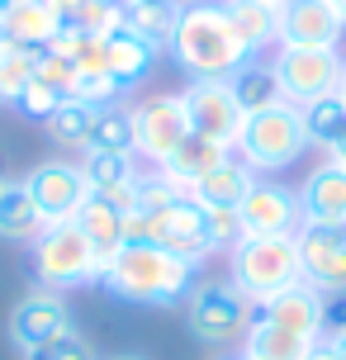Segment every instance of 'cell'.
Instances as JSON below:
<instances>
[{"label": "cell", "instance_id": "1", "mask_svg": "<svg viewBox=\"0 0 346 360\" xmlns=\"http://www.w3.org/2000/svg\"><path fill=\"white\" fill-rule=\"evenodd\" d=\"M171 57L190 81L204 76H233L252 62V48L242 43L233 19L223 15L219 0H181L176 34H171Z\"/></svg>", "mask_w": 346, "mask_h": 360}, {"label": "cell", "instance_id": "2", "mask_svg": "<svg viewBox=\"0 0 346 360\" xmlns=\"http://www.w3.org/2000/svg\"><path fill=\"white\" fill-rule=\"evenodd\" d=\"M200 266H190L181 256L162 252V247H124L100 275V285L110 299L124 304H147V308H176L190 299Z\"/></svg>", "mask_w": 346, "mask_h": 360}, {"label": "cell", "instance_id": "3", "mask_svg": "<svg viewBox=\"0 0 346 360\" xmlns=\"http://www.w3.org/2000/svg\"><path fill=\"white\" fill-rule=\"evenodd\" d=\"M304 152H309V133H304V114L294 105H275V109L252 114L233 147V157L242 166H252L256 176H280Z\"/></svg>", "mask_w": 346, "mask_h": 360}, {"label": "cell", "instance_id": "4", "mask_svg": "<svg viewBox=\"0 0 346 360\" xmlns=\"http://www.w3.org/2000/svg\"><path fill=\"white\" fill-rule=\"evenodd\" d=\"M228 280L247 299H271L280 289L304 280L299 266V237H242L228 252Z\"/></svg>", "mask_w": 346, "mask_h": 360}, {"label": "cell", "instance_id": "5", "mask_svg": "<svg viewBox=\"0 0 346 360\" xmlns=\"http://www.w3.org/2000/svg\"><path fill=\"white\" fill-rule=\"evenodd\" d=\"M34 280H38V289H57V294L100 280L95 252H91V242L81 237L76 218L72 223H48V228L38 233V242H34Z\"/></svg>", "mask_w": 346, "mask_h": 360}, {"label": "cell", "instance_id": "6", "mask_svg": "<svg viewBox=\"0 0 346 360\" xmlns=\"http://www.w3.org/2000/svg\"><path fill=\"white\" fill-rule=\"evenodd\" d=\"M185 327L204 346H223L233 337H247V294L233 280H204L185 299Z\"/></svg>", "mask_w": 346, "mask_h": 360}, {"label": "cell", "instance_id": "7", "mask_svg": "<svg viewBox=\"0 0 346 360\" xmlns=\"http://www.w3.org/2000/svg\"><path fill=\"white\" fill-rule=\"evenodd\" d=\"M271 67L280 76L285 105L294 109L313 105L323 95H337V86H342V53L337 48H275Z\"/></svg>", "mask_w": 346, "mask_h": 360}, {"label": "cell", "instance_id": "8", "mask_svg": "<svg viewBox=\"0 0 346 360\" xmlns=\"http://www.w3.org/2000/svg\"><path fill=\"white\" fill-rule=\"evenodd\" d=\"M185 114H190V133L200 138H214L223 147H237L242 128H247V114L233 95V81L228 76H204V81H190L181 90Z\"/></svg>", "mask_w": 346, "mask_h": 360}, {"label": "cell", "instance_id": "9", "mask_svg": "<svg viewBox=\"0 0 346 360\" xmlns=\"http://www.w3.org/2000/svg\"><path fill=\"white\" fill-rule=\"evenodd\" d=\"M323 304H328V294H318L309 280L280 289L271 299H247V332L252 327H285L294 337L323 342Z\"/></svg>", "mask_w": 346, "mask_h": 360}, {"label": "cell", "instance_id": "10", "mask_svg": "<svg viewBox=\"0 0 346 360\" xmlns=\"http://www.w3.org/2000/svg\"><path fill=\"white\" fill-rule=\"evenodd\" d=\"M133 128H138V157L162 166L190 138V114H185L181 90H162V95H147L143 105H133Z\"/></svg>", "mask_w": 346, "mask_h": 360}, {"label": "cell", "instance_id": "11", "mask_svg": "<svg viewBox=\"0 0 346 360\" xmlns=\"http://www.w3.org/2000/svg\"><path fill=\"white\" fill-rule=\"evenodd\" d=\"M24 190L34 199V209L43 214V223H72L81 214V204L91 199V185L81 176V162H38L29 176H24Z\"/></svg>", "mask_w": 346, "mask_h": 360}, {"label": "cell", "instance_id": "12", "mask_svg": "<svg viewBox=\"0 0 346 360\" xmlns=\"http://www.w3.org/2000/svg\"><path fill=\"white\" fill-rule=\"evenodd\" d=\"M237 218H242L247 237H294L304 228V204H299V190L271 176H256L247 199L237 204Z\"/></svg>", "mask_w": 346, "mask_h": 360}, {"label": "cell", "instance_id": "13", "mask_svg": "<svg viewBox=\"0 0 346 360\" xmlns=\"http://www.w3.org/2000/svg\"><path fill=\"white\" fill-rule=\"evenodd\" d=\"M72 332H76L72 308H67V299H62L57 289H34V294L19 299L15 313H10V342H15L24 356H34V351L62 342V337H72Z\"/></svg>", "mask_w": 346, "mask_h": 360}, {"label": "cell", "instance_id": "14", "mask_svg": "<svg viewBox=\"0 0 346 360\" xmlns=\"http://www.w3.org/2000/svg\"><path fill=\"white\" fill-rule=\"evenodd\" d=\"M299 266L318 294H346V228L304 223L299 228Z\"/></svg>", "mask_w": 346, "mask_h": 360}, {"label": "cell", "instance_id": "15", "mask_svg": "<svg viewBox=\"0 0 346 360\" xmlns=\"http://www.w3.org/2000/svg\"><path fill=\"white\" fill-rule=\"evenodd\" d=\"M346 24L332 0H285L280 5V48H337Z\"/></svg>", "mask_w": 346, "mask_h": 360}, {"label": "cell", "instance_id": "16", "mask_svg": "<svg viewBox=\"0 0 346 360\" xmlns=\"http://www.w3.org/2000/svg\"><path fill=\"white\" fill-rule=\"evenodd\" d=\"M299 204H304V223L346 228V166L323 157L299 185Z\"/></svg>", "mask_w": 346, "mask_h": 360}, {"label": "cell", "instance_id": "17", "mask_svg": "<svg viewBox=\"0 0 346 360\" xmlns=\"http://www.w3.org/2000/svg\"><path fill=\"white\" fill-rule=\"evenodd\" d=\"M223 157H233V147H223V143H214V138H200V133H190V138H185V143L176 147V152H171V157H166L157 171H162V176L171 180L181 195L195 199V185H200V180L223 162Z\"/></svg>", "mask_w": 346, "mask_h": 360}, {"label": "cell", "instance_id": "18", "mask_svg": "<svg viewBox=\"0 0 346 360\" xmlns=\"http://www.w3.org/2000/svg\"><path fill=\"white\" fill-rule=\"evenodd\" d=\"M105 57H110V76L124 90H133V86H143L147 76H152L162 48H157V43H147L143 34H133L128 24H119L114 34H105Z\"/></svg>", "mask_w": 346, "mask_h": 360}, {"label": "cell", "instance_id": "19", "mask_svg": "<svg viewBox=\"0 0 346 360\" xmlns=\"http://www.w3.org/2000/svg\"><path fill=\"white\" fill-rule=\"evenodd\" d=\"M76 228H81V237H86V242H91L100 275H105V270H110V261L128 247L124 214H119V209H110L105 199H95V195L81 204V214H76Z\"/></svg>", "mask_w": 346, "mask_h": 360}, {"label": "cell", "instance_id": "20", "mask_svg": "<svg viewBox=\"0 0 346 360\" xmlns=\"http://www.w3.org/2000/svg\"><path fill=\"white\" fill-rule=\"evenodd\" d=\"M252 185H256L252 166H242L237 157H223V162L195 185V204H204V209H237Z\"/></svg>", "mask_w": 346, "mask_h": 360}, {"label": "cell", "instance_id": "21", "mask_svg": "<svg viewBox=\"0 0 346 360\" xmlns=\"http://www.w3.org/2000/svg\"><path fill=\"white\" fill-rule=\"evenodd\" d=\"M219 5L252 53L271 48V43L280 48V5H266V0H219Z\"/></svg>", "mask_w": 346, "mask_h": 360}, {"label": "cell", "instance_id": "22", "mask_svg": "<svg viewBox=\"0 0 346 360\" xmlns=\"http://www.w3.org/2000/svg\"><path fill=\"white\" fill-rule=\"evenodd\" d=\"M62 29V19L53 15L48 0H10L5 5V29L0 34L15 38V43H29V48H48V38Z\"/></svg>", "mask_w": 346, "mask_h": 360}, {"label": "cell", "instance_id": "23", "mask_svg": "<svg viewBox=\"0 0 346 360\" xmlns=\"http://www.w3.org/2000/svg\"><path fill=\"white\" fill-rule=\"evenodd\" d=\"M43 228H48V223H43V214L34 209L24 180H10L5 195H0V242H29V247H34Z\"/></svg>", "mask_w": 346, "mask_h": 360}, {"label": "cell", "instance_id": "24", "mask_svg": "<svg viewBox=\"0 0 346 360\" xmlns=\"http://www.w3.org/2000/svg\"><path fill=\"white\" fill-rule=\"evenodd\" d=\"M233 81V95H237V105H242V114L252 119V114H261V109H275V105H285V95H280V76H275L271 62H247L242 72L228 76Z\"/></svg>", "mask_w": 346, "mask_h": 360}, {"label": "cell", "instance_id": "25", "mask_svg": "<svg viewBox=\"0 0 346 360\" xmlns=\"http://www.w3.org/2000/svg\"><path fill=\"white\" fill-rule=\"evenodd\" d=\"M176 15H181V0H124V24L157 48H171Z\"/></svg>", "mask_w": 346, "mask_h": 360}, {"label": "cell", "instance_id": "26", "mask_svg": "<svg viewBox=\"0 0 346 360\" xmlns=\"http://www.w3.org/2000/svg\"><path fill=\"white\" fill-rule=\"evenodd\" d=\"M86 152H124V157H138V128H133V109H124V105L95 109L91 147H86Z\"/></svg>", "mask_w": 346, "mask_h": 360}, {"label": "cell", "instance_id": "27", "mask_svg": "<svg viewBox=\"0 0 346 360\" xmlns=\"http://www.w3.org/2000/svg\"><path fill=\"white\" fill-rule=\"evenodd\" d=\"M313 351H318L313 337H294L285 327H252L242 337V356L252 360H309Z\"/></svg>", "mask_w": 346, "mask_h": 360}, {"label": "cell", "instance_id": "28", "mask_svg": "<svg viewBox=\"0 0 346 360\" xmlns=\"http://www.w3.org/2000/svg\"><path fill=\"white\" fill-rule=\"evenodd\" d=\"M34 76H38V48L0 34V105H19V95Z\"/></svg>", "mask_w": 346, "mask_h": 360}, {"label": "cell", "instance_id": "29", "mask_svg": "<svg viewBox=\"0 0 346 360\" xmlns=\"http://www.w3.org/2000/svg\"><path fill=\"white\" fill-rule=\"evenodd\" d=\"M304 114V133H309L313 147H337L346 138V100L342 95H323V100H313V105L299 109Z\"/></svg>", "mask_w": 346, "mask_h": 360}, {"label": "cell", "instance_id": "30", "mask_svg": "<svg viewBox=\"0 0 346 360\" xmlns=\"http://www.w3.org/2000/svg\"><path fill=\"white\" fill-rule=\"evenodd\" d=\"M91 124H95V109L81 105V100H67L43 128H48V138H53L57 147H72V152L86 157V147H91Z\"/></svg>", "mask_w": 346, "mask_h": 360}, {"label": "cell", "instance_id": "31", "mask_svg": "<svg viewBox=\"0 0 346 360\" xmlns=\"http://www.w3.org/2000/svg\"><path fill=\"white\" fill-rule=\"evenodd\" d=\"M81 176L91 185V195H100V190H114V185L138 180V157H124V152H86L81 157Z\"/></svg>", "mask_w": 346, "mask_h": 360}, {"label": "cell", "instance_id": "32", "mask_svg": "<svg viewBox=\"0 0 346 360\" xmlns=\"http://www.w3.org/2000/svg\"><path fill=\"white\" fill-rule=\"evenodd\" d=\"M204 209V204H200ZM242 218H237V209H204V242H209V252L214 256H228L242 242Z\"/></svg>", "mask_w": 346, "mask_h": 360}, {"label": "cell", "instance_id": "33", "mask_svg": "<svg viewBox=\"0 0 346 360\" xmlns=\"http://www.w3.org/2000/svg\"><path fill=\"white\" fill-rule=\"evenodd\" d=\"M67 105V95H62V90L57 86H48V81H29V86H24V95H19V114H24V119H38V124H48V119H53L57 109Z\"/></svg>", "mask_w": 346, "mask_h": 360}, {"label": "cell", "instance_id": "34", "mask_svg": "<svg viewBox=\"0 0 346 360\" xmlns=\"http://www.w3.org/2000/svg\"><path fill=\"white\" fill-rule=\"evenodd\" d=\"M176 199H190V195H181V190H176V185H171L157 166L138 176V214H157V209L176 204Z\"/></svg>", "mask_w": 346, "mask_h": 360}, {"label": "cell", "instance_id": "35", "mask_svg": "<svg viewBox=\"0 0 346 360\" xmlns=\"http://www.w3.org/2000/svg\"><path fill=\"white\" fill-rule=\"evenodd\" d=\"M72 100H81V105H91V109H105V105H119V100H124V86H119L110 72H100V76H76Z\"/></svg>", "mask_w": 346, "mask_h": 360}, {"label": "cell", "instance_id": "36", "mask_svg": "<svg viewBox=\"0 0 346 360\" xmlns=\"http://www.w3.org/2000/svg\"><path fill=\"white\" fill-rule=\"evenodd\" d=\"M38 81H48V86H57L67 100H72L76 90V62L62 53H48V48H38Z\"/></svg>", "mask_w": 346, "mask_h": 360}, {"label": "cell", "instance_id": "37", "mask_svg": "<svg viewBox=\"0 0 346 360\" xmlns=\"http://www.w3.org/2000/svg\"><path fill=\"white\" fill-rule=\"evenodd\" d=\"M24 360H95V351H91L86 337H76V332H72V337L43 346V351H34V356H24Z\"/></svg>", "mask_w": 346, "mask_h": 360}, {"label": "cell", "instance_id": "38", "mask_svg": "<svg viewBox=\"0 0 346 360\" xmlns=\"http://www.w3.org/2000/svg\"><path fill=\"white\" fill-rule=\"evenodd\" d=\"M346 332V294H328L323 304V337H342Z\"/></svg>", "mask_w": 346, "mask_h": 360}, {"label": "cell", "instance_id": "39", "mask_svg": "<svg viewBox=\"0 0 346 360\" xmlns=\"http://www.w3.org/2000/svg\"><path fill=\"white\" fill-rule=\"evenodd\" d=\"M323 342L337 351V360H346V332H342V337H323Z\"/></svg>", "mask_w": 346, "mask_h": 360}, {"label": "cell", "instance_id": "40", "mask_svg": "<svg viewBox=\"0 0 346 360\" xmlns=\"http://www.w3.org/2000/svg\"><path fill=\"white\" fill-rule=\"evenodd\" d=\"M309 360H337V351H332V346L328 342H318V351H313V356Z\"/></svg>", "mask_w": 346, "mask_h": 360}, {"label": "cell", "instance_id": "41", "mask_svg": "<svg viewBox=\"0 0 346 360\" xmlns=\"http://www.w3.org/2000/svg\"><path fill=\"white\" fill-rule=\"evenodd\" d=\"M328 157H332V162H337V166H346V138H342V143H337V147H332Z\"/></svg>", "mask_w": 346, "mask_h": 360}, {"label": "cell", "instance_id": "42", "mask_svg": "<svg viewBox=\"0 0 346 360\" xmlns=\"http://www.w3.org/2000/svg\"><path fill=\"white\" fill-rule=\"evenodd\" d=\"M332 10H337V19L346 24V0H332Z\"/></svg>", "mask_w": 346, "mask_h": 360}, {"label": "cell", "instance_id": "43", "mask_svg": "<svg viewBox=\"0 0 346 360\" xmlns=\"http://www.w3.org/2000/svg\"><path fill=\"white\" fill-rule=\"evenodd\" d=\"M337 95L346 100V57H342V86H337Z\"/></svg>", "mask_w": 346, "mask_h": 360}, {"label": "cell", "instance_id": "44", "mask_svg": "<svg viewBox=\"0 0 346 360\" xmlns=\"http://www.w3.org/2000/svg\"><path fill=\"white\" fill-rule=\"evenodd\" d=\"M5 185H10V176H5V171H0V195H5Z\"/></svg>", "mask_w": 346, "mask_h": 360}, {"label": "cell", "instance_id": "45", "mask_svg": "<svg viewBox=\"0 0 346 360\" xmlns=\"http://www.w3.org/2000/svg\"><path fill=\"white\" fill-rule=\"evenodd\" d=\"M0 29H5V0H0Z\"/></svg>", "mask_w": 346, "mask_h": 360}, {"label": "cell", "instance_id": "46", "mask_svg": "<svg viewBox=\"0 0 346 360\" xmlns=\"http://www.w3.org/2000/svg\"><path fill=\"white\" fill-rule=\"evenodd\" d=\"M110 360H143V356H110Z\"/></svg>", "mask_w": 346, "mask_h": 360}, {"label": "cell", "instance_id": "47", "mask_svg": "<svg viewBox=\"0 0 346 360\" xmlns=\"http://www.w3.org/2000/svg\"><path fill=\"white\" fill-rule=\"evenodd\" d=\"M266 5H285V0H266Z\"/></svg>", "mask_w": 346, "mask_h": 360}, {"label": "cell", "instance_id": "48", "mask_svg": "<svg viewBox=\"0 0 346 360\" xmlns=\"http://www.w3.org/2000/svg\"><path fill=\"white\" fill-rule=\"evenodd\" d=\"M237 360H252V356H237Z\"/></svg>", "mask_w": 346, "mask_h": 360}, {"label": "cell", "instance_id": "49", "mask_svg": "<svg viewBox=\"0 0 346 360\" xmlns=\"http://www.w3.org/2000/svg\"><path fill=\"white\" fill-rule=\"evenodd\" d=\"M233 360H237V356H233Z\"/></svg>", "mask_w": 346, "mask_h": 360}]
</instances>
